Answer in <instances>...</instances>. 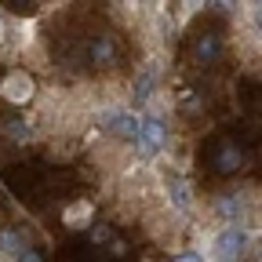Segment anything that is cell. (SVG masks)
I'll return each mask as SVG.
<instances>
[{
	"mask_svg": "<svg viewBox=\"0 0 262 262\" xmlns=\"http://www.w3.org/2000/svg\"><path fill=\"white\" fill-rule=\"evenodd\" d=\"M171 149V117L157 113V110H142V131H139V160H160L164 153Z\"/></svg>",
	"mask_w": 262,
	"mask_h": 262,
	"instance_id": "1",
	"label": "cell"
},
{
	"mask_svg": "<svg viewBox=\"0 0 262 262\" xmlns=\"http://www.w3.org/2000/svg\"><path fill=\"white\" fill-rule=\"evenodd\" d=\"M204 248H208L211 262H241L248 255V248H251V229H244V226H215L208 233V241H204Z\"/></svg>",
	"mask_w": 262,
	"mask_h": 262,
	"instance_id": "2",
	"label": "cell"
},
{
	"mask_svg": "<svg viewBox=\"0 0 262 262\" xmlns=\"http://www.w3.org/2000/svg\"><path fill=\"white\" fill-rule=\"evenodd\" d=\"M160 189H164V204H168L182 222L196 215V193H193V182L179 171H164L160 175Z\"/></svg>",
	"mask_w": 262,
	"mask_h": 262,
	"instance_id": "3",
	"label": "cell"
},
{
	"mask_svg": "<svg viewBox=\"0 0 262 262\" xmlns=\"http://www.w3.org/2000/svg\"><path fill=\"white\" fill-rule=\"evenodd\" d=\"M0 98L15 110H26L33 98H37V80H33L29 70H8L0 77Z\"/></svg>",
	"mask_w": 262,
	"mask_h": 262,
	"instance_id": "4",
	"label": "cell"
},
{
	"mask_svg": "<svg viewBox=\"0 0 262 262\" xmlns=\"http://www.w3.org/2000/svg\"><path fill=\"white\" fill-rule=\"evenodd\" d=\"M244 168V146H237L233 139H219L215 153H211V171L215 175H237Z\"/></svg>",
	"mask_w": 262,
	"mask_h": 262,
	"instance_id": "5",
	"label": "cell"
},
{
	"mask_svg": "<svg viewBox=\"0 0 262 262\" xmlns=\"http://www.w3.org/2000/svg\"><path fill=\"white\" fill-rule=\"evenodd\" d=\"M117 62H120V44H117L113 37H95V40H88V66H91V70L106 73V70H113Z\"/></svg>",
	"mask_w": 262,
	"mask_h": 262,
	"instance_id": "6",
	"label": "cell"
},
{
	"mask_svg": "<svg viewBox=\"0 0 262 262\" xmlns=\"http://www.w3.org/2000/svg\"><path fill=\"white\" fill-rule=\"evenodd\" d=\"M0 131H4V139H8L11 146H33V142H40V135H44V131L33 124V120H26V117L0 120Z\"/></svg>",
	"mask_w": 262,
	"mask_h": 262,
	"instance_id": "7",
	"label": "cell"
},
{
	"mask_svg": "<svg viewBox=\"0 0 262 262\" xmlns=\"http://www.w3.org/2000/svg\"><path fill=\"white\" fill-rule=\"evenodd\" d=\"M222 51H226V40L219 37V33H201V37L193 40V48H189L196 66H215L222 58Z\"/></svg>",
	"mask_w": 262,
	"mask_h": 262,
	"instance_id": "8",
	"label": "cell"
},
{
	"mask_svg": "<svg viewBox=\"0 0 262 262\" xmlns=\"http://www.w3.org/2000/svg\"><path fill=\"white\" fill-rule=\"evenodd\" d=\"M62 222H66V229H91V222H95V201H91V196H77L73 204H66Z\"/></svg>",
	"mask_w": 262,
	"mask_h": 262,
	"instance_id": "9",
	"label": "cell"
},
{
	"mask_svg": "<svg viewBox=\"0 0 262 262\" xmlns=\"http://www.w3.org/2000/svg\"><path fill=\"white\" fill-rule=\"evenodd\" d=\"M29 248V233L22 226H0V258H15Z\"/></svg>",
	"mask_w": 262,
	"mask_h": 262,
	"instance_id": "10",
	"label": "cell"
},
{
	"mask_svg": "<svg viewBox=\"0 0 262 262\" xmlns=\"http://www.w3.org/2000/svg\"><path fill=\"white\" fill-rule=\"evenodd\" d=\"M175 113H182V117H201V113H204V98L196 95L193 88L175 91Z\"/></svg>",
	"mask_w": 262,
	"mask_h": 262,
	"instance_id": "11",
	"label": "cell"
},
{
	"mask_svg": "<svg viewBox=\"0 0 262 262\" xmlns=\"http://www.w3.org/2000/svg\"><path fill=\"white\" fill-rule=\"evenodd\" d=\"M208 8V0H171V15H175V26H186L193 22L196 15H201Z\"/></svg>",
	"mask_w": 262,
	"mask_h": 262,
	"instance_id": "12",
	"label": "cell"
},
{
	"mask_svg": "<svg viewBox=\"0 0 262 262\" xmlns=\"http://www.w3.org/2000/svg\"><path fill=\"white\" fill-rule=\"evenodd\" d=\"M15 55V18L4 15V8H0V58Z\"/></svg>",
	"mask_w": 262,
	"mask_h": 262,
	"instance_id": "13",
	"label": "cell"
},
{
	"mask_svg": "<svg viewBox=\"0 0 262 262\" xmlns=\"http://www.w3.org/2000/svg\"><path fill=\"white\" fill-rule=\"evenodd\" d=\"M168 262H211V258H208L201 248H182V251H175Z\"/></svg>",
	"mask_w": 262,
	"mask_h": 262,
	"instance_id": "14",
	"label": "cell"
},
{
	"mask_svg": "<svg viewBox=\"0 0 262 262\" xmlns=\"http://www.w3.org/2000/svg\"><path fill=\"white\" fill-rule=\"evenodd\" d=\"M88 237H91V244H110V241H113V229H110V226H91Z\"/></svg>",
	"mask_w": 262,
	"mask_h": 262,
	"instance_id": "15",
	"label": "cell"
},
{
	"mask_svg": "<svg viewBox=\"0 0 262 262\" xmlns=\"http://www.w3.org/2000/svg\"><path fill=\"white\" fill-rule=\"evenodd\" d=\"M11 262H44V255H40V248H33V244H29V248H26V251H18Z\"/></svg>",
	"mask_w": 262,
	"mask_h": 262,
	"instance_id": "16",
	"label": "cell"
},
{
	"mask_svg": "<svg viewBox=\"0 0 262 262\" xmlns=\"http://www.w3.org/2000/svg\"><path fill=\"white\" fill-rule=\"evenodd\" d=\"M11 4H29V0H11Z\"/></svg>",
	"mask_w": 262,
	"mask_h": 262,
	"instance_id": "17",
	"label": "cell"
}]
</instances>
